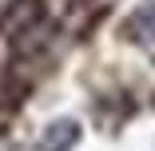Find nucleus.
I'll list each match as a JSON object with an SVG mask.
<instances>
[{
  "mask_svg": "<svg viewBox=\"0 0 155 151\" xmlns=\"http://www.w3.org/2000/svg\"><path fill=\"white\" fill-rule=\"evenodd\" d=\"M76 139H80V127L72 123V119H64V123H52V127H48V135H44L40 151H68Z\"/></svg>",
  "mask_w": 155,
  "mask_h": 151,
  "instance_id": "obj_1",
  "label": "nucleus"
}]
</instances>
